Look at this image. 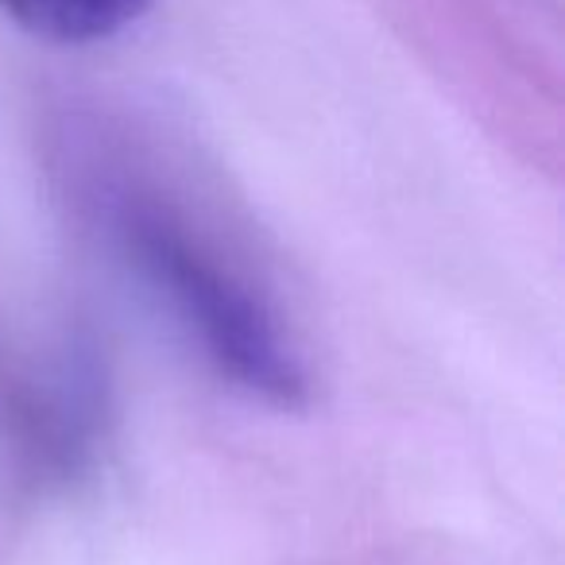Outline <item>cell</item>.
<instances>
[{
    "instance_id": "obj_1",
    "label": "cell",
    "mask_w": 565,
    "mask_h": 565,
    "mask_svg": "<svg viewBox=\"0 0 565 565\" xmlns=\"http://www.w3.org/2000/svg\"><path fill=\"white\" fill-rule=\"evenodd\" d=\"M117 233L143 279L171 302L213 364L271 407H302L307 364L267 295L182 213L156 198H120Z\"/></svg>"
},
{
    "instance_id": "obj_2",
    "label": "cell",
    "mask_w": 565,
    "mask_h": 565,
    "mask_svg": "<svg viewBox=\"0 0 565 565\" xmlns=\"http://www.w3.org/2000/svg\"><path fill=\"white\" fill-rule=\"evenodd\" d=\"M151 0H0V17L28 35L63 47H89L128 32L148 17Z\"/></svg>"
}]
</instances>
